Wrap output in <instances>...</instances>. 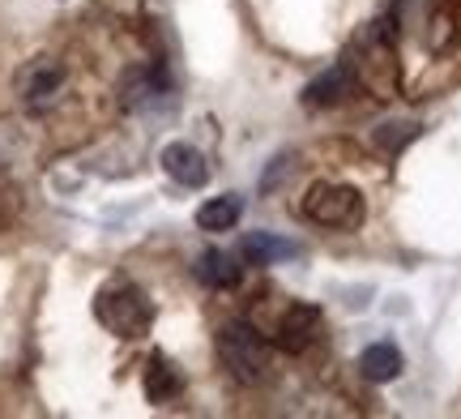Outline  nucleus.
Here are the masks:
<instances>
[{"instance_id": "obj_9", "label": "nucleus", "mask_w": 461, "mask_h": 419, "mask_svg": "<svg viewBox=\"0 0 461 419\" xmlns=\"http://www.w3.org/2000/svg\"><path fill=\"white\" fill-rule=\"evenodd\" d=\"M299 252L303 249H299L295 240L274 235V232H248L240 240V261H248V266H278V261H291Z\"/></svg>"}, {"instance_id": "obj_12", "label": "nucleus", "mask_w": 461, "mask_h": 419, "mask_svg": "<svg viewBox=\"0 0 461 419\" xmlns=\"http://www.w3.org/2000/svg\"><path fill=\"white\" fill-rule=\"evenodd\" d=\"M402 351H397L393 342H372V347H363L359 355V369L367 381H376V386H384V381H397L402 377Z\"/></svg>"}, {"instance_id": "obj_11", "label": "nucleus", "mask_w": 461, "mask_h": 419, "mask_svg": "<svg viewBox=\"0 0 461 419\" xmlns=\"http://www.w3.org/2000/svg\"><path fill=\"white\" fill-rule=\"evenodd\" d=\"M184 394V372L167 355H149L146 364V398L149 403H171Z\"/></svg>"}, {"instance_id": "obj_10", "label": "nucleus", "mask_w": 461, "mask_h": 419, "mask_svg": "<svg viewBox=\"0 0 461 419\" xmlns=\"http://www.w3.org/2000/svg\"><path fill=\"white\" fill-rule=\"evenodd\" d=\"M193 274H197L205 287H235L240 278H244V266H240V252H227V249H205L197 257V266H193Z\"/></svg>"}, {"instance_id": "obj_13", "label": "nucleus", "mask_w": 461, "mask_h": 419, "mask_svg": "<svg viewBox=\"0 0 461 419\" xmlns=\"http://www.w3.org/2000/svg\"><path fill=\"white\" fill-rule=\"evenodd\" d=\"M240 214H244V197H235V193H227V197H210V202L197 210V227L201 232H230L235 223H240Z\"/></svg>"}, {"instance_id": "obj_1", "label": "nucleus", "mask_w": 461, "mask_h": 419, "mask_svg": "<svg viewBox=\"0 0 461 419\" xmlns=\"http://www.w3.org/2000/svg\"><path fill=\"white\" fill-rule=\"evenodd\" d=\"M95 317L115 338H141L149 330V321H154V308H149L141 287L120 278V283H107L95 296Z\"/></svg>"}, {"instance_id": "obj_7", "label": "nucleus", "mask_w": 461, "mask_h": 419, "mask_svg": "<svg viewBox=\"0 0 461 419\" xmlns=\"http://www.w3.org/2000/svg\"><path fill=\"white\" fill-rule=\"evenodd\" d=\"M316 334H321V308L316 304H291L286 313H282L278 321V347L282 351H308L316 342Z\"/></svg>"}, {"instance_id": "obj_8", "label": "nucleus", "mask_w": 461, "mask_h": 419, "mask_svg": "<svg viewBox=\"0 0 461 419\" xmlns=\"http://www.w3.org/2000/svg\"><path fill=\"white\" fill-rule=\"evenodd\" d=\"M163 171L176 180L180 188H205L210 185V163L193 141H171L163 150Z\"/></svg>"}, {"instance_id": "obj_5", "label": "nucleus", "mask_w": 461, "mask_h": 419, "mask_svg": "<svg viewBox=\"0 0 461 419\" xmlns=\"http://www.w3.org/2000/svg\"><path fill=\"white\" fill-rule=\"evenodd\" d=\"M60 86H65V68L56 65V60H31V65L17 73V90H22V103L39 112V107H48L56 95H60Z\"/></svg>"}, {"instance_id": "obj_6", "label": "nucleus", "mask_w": 461, "mask_h": 419, "mask_svg": "<svg viewBox=\"0 0 461 419\" xmlns=\"http://www.w3.org/2000/svg\"><path fill=\"white\" fill-rule=\"evenodd\" d=\"M359 90V77H355V65L350 60H338L333 68H325L316 82H308V90H303V103L308 107H338V103H346L350 95Z\"/></svg>"}, {"instance_id": "obj_2", "label": "nucleus", "mask_w": 461, "mask_h": 419, "mask_svg": "<svg viewBox=\"0 0 461 419\" xmlns=\"http://www.w3.org/2000/svg\"><path fill=\"white\" fill-rule=\"evenodd\" d=\"M218 360L240 386H261L269 377V347L248 321H227L218 330Z\"/></svg>"}, {"instance_id": "obj_4", "label": "nucleus", "mask_w": 461, "mask_h": 419, "mask_svg": "<svg viewBox=\"0 0 461 419\" xmlns=\"http://www.w3.org/2000/svg\"><path fill=\"white\" fill-rule=\"evenodd\" d=\"M167 99H171V73L158 60L124 68V77H120V107L124 112H154Z\"/></svg>"}, {"instance_id": "obj_14", "label": "nucleus", "mask_w": 461, "mask_h": 419, "mask_svg": "<svg viewBox=\"0 0 461 419\" xmlns=\"http://www.w3.org/2000/svg\"><path fill=\"white\" fill-rule=\"evenodd\" d=\"M414 137H419V120H389V124H380L372 133V141H376V150L397 154L402 146H411Z\"/></svg>"}, {"instance_id": "obj_3", "label": "nucleus", "mask_w": 461, "mask_h": 419, "mask_svg": "<svg viewBox=\"0 0 461 419\" xmlns=\"http://www.w3.org/2000/svg\"><path fill=\"white\" fill-rule=\"evenodd\" d=\"M303 214L312 218L316 227H359L363 214H367V205H363L359 188L321 180V185L308 188V197H303Z\"/></svg>"}]
</instances>
